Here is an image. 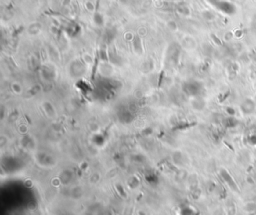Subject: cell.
<instances>
[{"mask_svg":"<svg viewBox=\"0 0 256 215\" xmlns=\"http://www.w3.org/2000/svg\"><path fill=\"white\" fill-rule=\"evenodd\" d=\"M93 21H94V23L97 25V26H102L104 24V17L101 13L96 12L94 14V17H93Z\"/></svg>","mask_w":256,"mask_h":215,"instance_id":"obj_1","label":"cell"},{"mask_svg":"<svg viewBox=\"0 0 256 215\" xmlns=\"http://www.w3.org/2000/svg\"><path fill=\"white\" fill-rule=\"evenodd\" d=\"M177 10L180 14H182V15L184 16H189L190 15V10L188 8V6L185 5V4H180L177 7Z\"/></svg>","mask_w":256,"mask_h":215,"instance_id":"obj_2","label":"cell"},{"mask_svg":"<svg viewBox=\"0 0 256 215\" xmlns=\"http://www.w3.org/2000/svg\"><path fill=\"white\" fill-rule=\"evenodd\" d=\"M133 44H134V48L137 52H141L142 51V43L141 40H140V38L138 36H135L133 38Z\"/></svg>","mask_w":256,"mask_h":215,"instance_id":"obj_3","label":"cell"},{"mask_svg":"<svg viewBox=\"0 0 256 215\" xmlns=\"http://www.w3.org/2000/svg\"><path fill=\"white\" fill-rule=\"evenodd\" d=\"M39 29H41V26L39 24H31L29 27V31L32 32L33 34H36V32H38L37 30H39Z\"/></svg>","mask_w":256,"mask_h":215,"instance_id":"obj_4","label":"cell"},{"mask_svg":"<svg viewBox=\"0 0 256 215\" xmlns=\"http://www.w3.org/2000/svg\"><path fill=\"white\" fill-rule=\"evenodd\" d=\"M167 27L171 30H176L177 29V24H176L175 21H169L167 23Z\"/></svg>","mask_w":256,"mask_h":215,"instance_id":"obj_5","label":"cell"},{"mask_svg":"<svg viewBox=\"0 0 256 215\" xmlns=\"http://www.w3.org/2000/svg\"><path fill=\"white\" fill-rule=\"evenodd\" d=\"M86 8H87L89 11H92V10L94 9V5H93L90 1H88L87 3H86Z\"/></svg>","mask_w":256,"mask_h":215,"instance_id":"obj_6","label":"cell"}]
</instances>
